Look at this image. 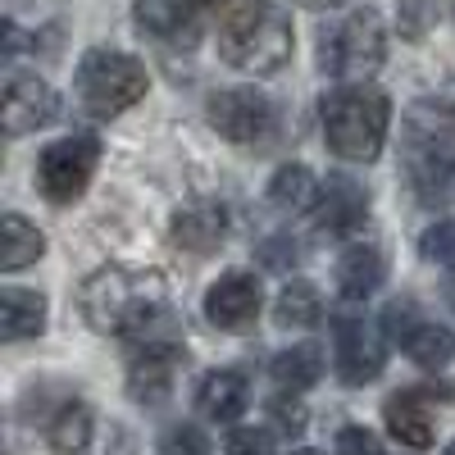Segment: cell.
Here are the masks:
<instances>
[{"mask_svg": "<svg viewBox=\"0 0 455 455\" xmlns=\"http://www.w3.org/2000/svg\"><path fill=\"white\" fill-rule=\"evenodd\" d=\"M274 319H278V328H315V323L323 319V296H319V287H315L310 278H291V283L278 291V300H274Z\"/></svg>", "mask_w": 455, "mask_h": 455, "instance_id": "cell-23", "label": "cell"}, {"mask_svg": "<svg viewBox=\"0 0 455 455\" xmlns=\"http://www.w3.org/2000/svg\"><path fill=\"white\" fill-rule=\"evenodd\" d=\"M419 319H424V315H419V306H414L410 296H401V300H392V306L383 310V337L401 347V341L410 337V328L419 323Z\"/></svg>", "mask_w": 455, "mask_h": 455, "instance_id": "cell-29", "label": "cell"}, {"mask_svg": "<svg viewBox=\"0 0 455 455\" xmlns=\"http://www.w3.org/2000/svg\"><path fill=\"white\" fill-rule=\"evenodd\" d=\"M228 455H274V437L264 428H233L223 442Z\"/></svg>", "mask_w": 455, "mask_h": 455, "instance_id": "cell-31", "label": "cell"}, {"mask_svg": "<svg viewBox=\"0 0 455 455\" xmlns=\"http://www.w3.org/2000/svg\"><path fill=\"white\" fill-rule=\"evenodd\" d=\"M446 291H451V306H455V274H451V283H446Z\"/></svg>", "mask_w": 455, "mask_h": 455, "instance_id": "cell-36", "label": "cell"}, {"mask_svg": "<svg viewBox=\"0 0 455 455\" xmlns=\"http://www.w3.org/2000/svg\"><path fill=\"white\" fill-rule=\"evenodd\" d=\"M332 364H337V378L347 387H364L387 364V337L364 319L341 315L332 328Z\"/></svg>", "mask_w": 455, "mask_h": 455, "instance_id": "cell-10", "label": "cell"}, {"mask_svg": "<svg viewBox=\"0 0 455 455\" xmlns=\"http://www.w3.org/2000/svg\"><path fill=\"white\" fill-rule=\"evenodd\" d=\"M387 60V28L378 10H355L319 32V68L328 78H369Z\"/></svg>", "mask_w": 455, "mask_h": 455, "instance_id": "cell-5", "label": "cell"}, {"mask_svg": "<svg viewBox=\"0 0 455 455\" xmlns=\"http://www.w3.org/2000/svg\"><path fill=\"white\" fill-rule=\"evenodd\" d=\"M196 19H201L196 0H137L132 5V23L160 46H182V42L192 46Z\"/></svg>", "mask_w": 455, "mask_h": 455, "instance_id": "cell-16", "label": "cell"}, {"mask_svg": "<svg viewBox=\"0 0 455 455\" xmlns=\"http://www.w3.org/2000/svg\"><path fill=\"white\" fill-rule=\"evenodd\" d=\"M100 164V141L92 132H73L51 141L42 156H36V187L51 205H73Z\"/></svg>", "mask_w": 455, "mask_h": 455, "instance_id": "cell-9", "label": "cell"}, {"mask_svg": "<svg viewBox=\"0 0 455 455\" xmlns=\"http://www.w3.org/2000/svg\"><path fill=\"white\" fill-rule=\"evenodd\" d=\"M78 315L100 337L137 341L156 323L169 319V278L160 269H132V264H105L78 287Z\"/></svg>", "mask_w": 455, "mask_h": 455, "instance_id": "cell-1", "label": "cell"}, {"mask_svg": "<svg viewBox=\"0 0 455 455\" xmlns=\"http://www.w3.org/2000/svg\"><path fill=\"white\" fill-rule=\"evenodd\" d=\"M0 233H5V246H0V269L5 274H19V269H28V264H36L46 255V237L36 233L23 214H5Z\"/></svg>", "mask_w": 455, "mask_h": 455, "instance_id": "cell-24", "label": "cell"}, {"mask_svg": "<svg viewBox=\"0 0 455 455\" xmlns=\"http://www.w3.org/2000/svg\"><path fill=\"white\" fill-rule=\"evenodd\" d=\"M306 5H341V0H306Z\"/></svg>", "mask_w": 455, "mask_h": 455, "instance_id": "cell-35", "label": "cell"}, {"mask_svg": "<svg viewBox=\"0 0 455 455\" xmlns=\"http://www.w3.org/2000/svg\"><path fill=\"white\" fill-rule=\"evenodd\" d=\"M315 214V228L328 237H351L364 228L369 219V192L360 182H351L347 173H332L319 192V205L310 210Z\"/></svg>", "mask_w": 455, "mask_h": 455, "instance_id": "cell-15", "label": "cell"}, {"mask_svg": "<svg viewBox=\"0 0 455 455\" xmlns=\"http://www.w3.org/2000/svg\"><path fill=\"white\" fill-rule=\"evenodd\" d=\"M228 233H233V214H228L223 201H192L173 210L169 219V242L192 251V255H210L228 242Z\"/></svg>", "mask_w": 455, "mask_h": 455, "instance_id": "cell-14", "label": "cell"}, {"mask_svg": "<svg viewBox=\"0 0 455 455\" xmlns=\"http://www.w3.org/2000/svg\"><path fill=\"white\" fill-rule=\"evenodd\" d=\"M401 351L419 364V369H446L451 355H455V332L433 323V319H419L410 328V337L401 341Z\"/></svg>", "mask_w": 455, "mask_h": 455, "instance_id": "cell-25", "label": "cell"}, {"mask_svg": "<svg viewBox=\"0 0 455 455\" xmlns=\"http://www.w3.org/2000/svg\"><path fill=\"white\" fill-rule=\"evenodd\" d=\"M42 428H46V442H51V451L55 455H87V446H92V410H87V401H78V396H60V405L42 419Z\"/></svg>", "mask_w": 455, "mask_h": 455, "instance_id": "cell-19", "label": "cell"}, {"mask_svg": "<svg viewBox=\"0 0 455 455\" xmlns=\"http://www.w3.org/2000/svg\"><path fill=\"white\" fill-rule=\"evenodd\" d=\"M437 0H401V14H396V23H401V36L405 42H424V36L433 32V23H437Z\"/></svg>", "mask_w": 455, "mask_h": 455, "instance_id": "cell-28", "label": "cell"}, {"mask_svg": "<svg viewBox=\"0 0 455 455\" xmlns=\"http://www.w3.org/2000/svg\"><path fill=\"white\" fill-rule=\"evenodd\" d=\"M319 192L323 182H315V173L306 164H283L269 182V201L283 210V214H306L319 205Z\"/></svg>", "mask_w": 455, "mask_h": 455, "instance_id": "cell-22", "label": "cell"}, {"mask_svg": "<svg viewBox=\"0 0 455 455\" xmlns=\"http://www.w3.org/2000/svg\"><path fill=\"white\" fill-rule=\"evenodd\" d=\"M251 405V383H246V373L237 369H214L201 378V387H196V410L205 414L210 424H233L242 419Z\"/></svg>", "mask_w": 455, "mask_h": 455, "instance_id": "cell-18", "label": "cell"}, {"mask_svg": "<svg viewBox=\"0 0 455 455\" xmlns=\"http://www.w3.org/2000/svg\"><path fill=\"white\" fill-rule=\"evenodd\" d=\"M446 455H455V442H451V446H446Z\"/></svg>", "mask_w": 455, "mask_h": 455, "instance_id": "cell-37", "label": "cell"}, {"mask_svg": "<svg viewBox=\"0 0 455 455\" xmlns=\"http://www.w3.org/2000/svg\"><path fill=\"white\" fill-rule=\"evenodd\" d=\"M5 137H23V132H36L46 128L55 114H60V96L51 92L46 78H36V73H23L14 68L5 78Z\"/></svg>", "mask_w": 455, "mask_h": 455, "instance_id": "cell-13", "label": "cell"}, {"mask_svg": "<svg viewBox=\"0 0 455 455\" xmlns=\"http://www.w3.org/2000/svg\"><path fill=\"white\" fill-rule=\"evenodd\" d=\"M150 78H146V64L124 55V51H87L78 64V100L87 114L96 119H114V114L132 109L146 96Z\"/></svg>", "mask_w": 455, "mask_h": 455, "instance_id": "cell-6", "label": "cell"}, {"mask_svg": "<svg viewBox=\"0 0 455 455\" xmlns=\"http://www.w3.org/2000/svg\"><path fill=\"white\" fill-rule=\"evenodd\" d=\"M296 51L291 14L278 0H228L219 10V55L242 73H278Z\"/></svg>", "mask_w": 455, "mask_h": 455, "instance_id": "cell-2", "label": "cell"}, {"mask_svg": "<svg viewBox=\"0 0 455 455\" xmlns=\"http://www.w3.org/2000/svg\"><path fill=\"white\" fill-rule=\"evenodd\" d=\"M337 455H387V446H383L378 433H369L360 424H347L337 433Z\"/></svg>", "mask_w": 455, "mask_h": 455, "instance_id": "cell-30", "label": "cell"}, {"mask_svg": "<svg viewBox=\"0 0 455 455\" xmlns=\"http://www.w3.org/2000/svg\"><path fill=\"white\" fill-rule=\"evenodd\" d=\"M187 364V347L173 332V319L156 323L132 341V360H128V396L137 405H160L173 392V378Z\"/></svg>", "mask_w": 455, "mask_h": 455, "instance_id": "cell-7", "label": "cell"}, {"mask_svg": "<svg viewBox=\"0 0 455 455\" xmlns=\"http://www.w3.org/2000/svg\"><path fill=\"white\" fill-rule=\"evenodd\" d=\"M210 128L246 150H264L278 137V105L259 87H223L210 96Z\"/></svg>", "mask_w": 455, "mask_h": 455, "instance_id": "cell-8", "label": "cell"}, {"mask_svg": "<svg viewBox=\"0 0 455 455\" xmlns=\"http://www.w3.org/2000/svg\"><path fill=\"white\" fill-rule=\"evenodd\" d=\"M419 255L428 264H446V269H455V219H437L433 228H424Z\"/></svg>", "mask_w": 455, "mask_h": 455, "instance_id": "cell-26", "label": "cell"}, {"mask_svg": "<svg viewBox=\"0 0 455 455\" xmlns=\"http://www.w3.org/2000/svg\"><path fill=\"white\" fill-rule=\"evenodd\" d=\"M291 396H296V392H291ZM291 396H287V392L274 396L269 410H274V419H278L287 433H300V428H306V410H300V401H291Z\"/></svg>", "mask_w": 455, "mask_h": 455, "instance_id": "cell-33", "label": "cell"}, {"mask_svg": "<svg viewBox=\"0 0 455 455\" xmlns=\"http://www.w3.org/2000/svg\"><path fill=\"white\" fill-rule=\"evenodd\" d=\"M319 119H323V141L332 156L351 164H369L383 156V141L392 128V100L387 92H378L369 83H347L323 96Z\"/></svg>", "mask_w": 455, "mask_h": 455, "instance_id": "cell-4", "label": "cell"}, {"mask_svg": "<svg viewBox=\"0 0 455 455\" xmlns=\"http://www.w3.org/2000/svg\"><path fill=\"white\" fill-rule=\"evenodd\" d=\"M291 455H323V451H315V446H296Z\"/></svg>", "mask_w": 455, "mask_h": 455, "instance_id": "cell-34", "label": "cell"}, {"mask_svg": "<svg viewBox=\"0 0 455 455\" xmlns=\"http://www.w3.org/2000/svg\"><path fill=\"white\" fill-rule=\"evenodd\" d=\"M401 164L419 205H437L455 187V105L414 100L405 109V146Z\"/></svg>", "mask_w": 455, "mask_h": 455, "instance_id": "cell-3", "label": "cell"}, {"mask_svg": "<svg viewBox=\"0 0 455 455\" xmlns=\"http://www.w3.org/2000/svg\"><path fill=\"white\" fill-rule=\"evenodd\" d=\"M387 283V255L373 242H355L337 255V291L347 300H369Z\"/></svg>", "mask_w": 455, "mask_h": 455, "instance_id": "cell-17", "label": "cell"}, {"mask_svg": "<svg viewBox=\"0 0 455 455\" xmlns=\"http://www.w3.org/2000/svg\"><path fill=\"white\" fill-rule=\"evenodd\" d=\"M46 296L32 291V287H5V296H0V332H5V341H28L46 328Z\"/></svg>", "mask_w": 455, "mask_h": 455, "instance_id": "cell-20", "label": "cell"}, {"mask_svg": "<svg viewBox=\"0 0 455 455\" xmlns=\"http://www.w3.org/2000/svg\"><path fill=\"white\" fill-rule=\"evenodd\" d=\"M259 255H264V264H269V269H291V264L300 259V246L291 242V237H269L259 246Z\"/></svg>", "mask_w": 455, "mask_h": 455, "instance_id": "cell-32", "label": "cell"}, {"mask_svg": "<svg viewBox=\"0 0 455 455\" xmlns=\"http://www.w3.org/2000/svg\"><path fill=\"white\" fill-rule=\"evenodd\" d=\"M264 310V287L255 274L246 269H233L223 274L210 291H205V319L219 328V332H251L255 319Z\"/></svg>", "mask_w": 455, "mask_h": 455, "instance_id": "cell-12", "label": "cell"}, {"mask_svg": "<svg viewBox=\"0 0 455 455\" xmlns=\"http://www.w3.org/2000/svg\"><path fill=\"white\" fill-rule=\"evenodd\" d=\"M323 364H328V355L315 347V341H300V347H287V351L274 355L269 373H274V383L283 392H306L323 378Z\"/></svg>", "mask_w": 455, "mask_h": 455, "instance_id": "cell-21", "label": "cell"}, {"mask_svg": "<svg viewBox=\"0 0 455 455\" xmlns=\"http://www.w3.org/2000/svg\"><path fill=\"white\" fill-rule=\"evenodd\" d=\"M437 396H451V387H405V392H392L383 401V424L387 433L410 446V451H428L437 442V410L433 401Z\"/></svg>", "mask_w": 455, "mask_h": 455, "instance_id": "cell-11", "label": "cell"}, {"mask_svg": "<svg viewBox=\"0 0 455 455\" xmlns=\"http://www.w3.org/2000/svg\"><path fill=\"white\" fill-rule=\"evenodd\" d=\"M210 437L196 424H169L160 433V455H210Z\"/></svg>", "mask_w": 455, "mask_h": 455, "instance_id": "cell-27", "label": "cell"}]
</instances>
